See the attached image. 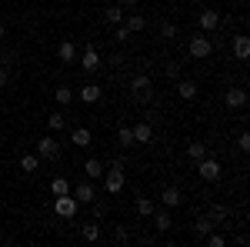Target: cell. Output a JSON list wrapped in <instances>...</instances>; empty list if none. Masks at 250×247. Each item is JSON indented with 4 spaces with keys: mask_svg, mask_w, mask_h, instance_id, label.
I'll return each mask as SVG.
<instances>
[{
    "mask_svg": "<svg viewBox=\"0 0 250 247\" xmlns=\"http://www.w3.org/2000/svg\"><path fill=\"white\" fill-rule=\"evenodd\" d=\"M127 184V174H124V160H110L107 167H104V187L107 194H120Z\"/></svg>",
    "mask_w": 250,
    "mask_h": 247,
    "instance_id": "obj_1",
    "label": "cell"
},
{
    "mask_svg": "<svg viewBox=\"0 0 250 247\" xmlns=\"http://www.w3.org/2000/svg\"><path fill=\"white\" fill-rule=\"evenodd\" d=\"M130 97H134L137 104H154V84H150V74L130 77Z\"/></svg>",
    "mask_w": 250,
    "mask_h": 247,
    "instance_id": "obj_2",
    "label": "cell"
},
{
    "mask_svg": "<svg viewBox=\"0 0 250 247\" xmlns=\"http://www.w3.org/2000/svg\"><path fill=\"white\" fill-rule=\"evenodd\" d=\"M197 174H200V180H204V184H217V180H220V174H224V167H220V160H217V157L207 154V157H200V160H197Z\"/></svg>",
    "mask_w": 250,
    "mask_h": 247,
    "instance_id": "obj_3",
    "label": "cell"
},
{
    "mask_svg": "<svg viewBox=\"0 0 250 247\" xmlns=\"http://www.w3.org/2000/svg\"><path fill=\"white\" fill-rule=\"evenodd\" d=\"M80 70H83L87 77H94V74L104 70V57L97 54L94 44H87V47H83V54H80Z\"/></svg>",
    "mask_w": 250,
    "mask_h": 247,
    "instance_id": "obj_4",
    "label": "cell"
},
{
    "mask_svg": "<svg viewBox=\"0 0 250 247\" xmlns=\"http://www.w3.org/2000/svg\"><path fill=\"white\" fill-rule=\"evenodd\" d=\"M187 54H190L193 60H207V57L213 54L210 34H197V37H190V44H187Z\"/></svg>",
    "mask_w": 250,
    "mask_h": 247,
    "instance_id": "obj_5",
    "label": "cell"
},
{
    "mask_svg": "<svg viewBox=\"0 0 250 247\" xmlns=\"http://www.w3.org/2000/svg\"><path fill=\"white\" fill-rule=\"evenodd\" d=\"M54 210H57V217H63V221H74L80 204L74 201V194H60V197H54Z\"/></svg>",
    "mask_w": 250,
    "mask_h": 247,
    "instance_id": "obj_6",
    "label": "cell"
},
{
    "mask_svg": "<svg viewBox=\"0 0 250 247\" xmlns=\"http://www.w3.org/2000/svg\"><path fill=\"white\" fill-rule=\"evenodd\" d=\"M220 23H224V17H220L217 10H210V7H204V10L197 14V27H200V34H217Z\"/></svg>",
    "mask_w": 250,
    "mask_h": 247,
    "instance_id": "obj_7",
    "label": "cell"
},
{
    "mask_svg": "<svg viewBox=\"0 0 250 247\" xmlns=\"http://www.w3.org/2000/svg\"><path fill=\"white\" fill-rule=\"evenodd\" d=\"M63 147L57 144V137H40L37 140V157L40 160H60Z\"/></svg>",
    "mask_w": 250,
    "mask_h": 247,
    "instance_id": "obj_8",
    "label": "cell"
},
{
    "mask_svg": "<svg viewBox=\"0 0 250 247\" xmlns=\"http://www.w3.org/2000/svg\"><path fill=\"white\" fill-rule=\"evenodd\" d=\"M70 194H74V201H77V204H94V201H97V187H94V180H80V184L70 190Z\"/></svg>",
    "mask_w": 250,
    "mask_h": 247,
    "instance_id": "obj_9",
    "label": "cell"
},
{
    "mask_svg": "<svg viewBox=\"0 0 250 247\" xmlns=\"http://www.w3.org/2000/svg\"><path fill=\"white\" fill-rule=\"evenodd\" d=\"M224 104H227V111H244L247 107V90L244 87H230L224 94Z\"/></svg>",
    "mask_w": 250,
    "mask_h": 247,
    "instance_id": "obj_10",
    "label": "cell"
},
{
    "mask_svg": "<svg viewBox=\"0 0 250 247\" xmlns=\"http://www.w3.org/2000/svg\"><path fill=\"white\" fill-rule=\"evenodd\" d=\"M154 227L160 230V234H167V230L173 227V217H170V207H154Z\"/></svg>",
    "mask_w": 250,
    "mask_h": 247,
    "instance_id": "obj_11",
    "label": "cell"
},
{
    "mask_svg": "<svg viewBox=\"0 0 250 247\" xmlns=\"http://www.w3.org/2000/svg\"><path fill=\"white\" fill-rule=\"evenodd\" d=\"M130 131H134V144H150V140H154V124H150V120H140Z\"/></svg>",
    "mask_w": 250,
    "mask_h": 247,
    "instance_id": "obj_12",
    "label": "cell"
},
{
    "mask_svg": "<svg viewBox=\"0 0 250 247\" xmlns=\"http://www.w3.org/2000/svg\"><path fill=\"white\" fill-rule=\"evenodd\" d=\"M160 204L164 207H180L184 204V194H180V187H164V194H160Z\"/></svg>",
    "mask_w": 250,
    "mask_h": 247,
    "instance_id": "obj_13",
    "label": "cell"
},
{
    "mask_svg": "<svg viewBox=\"0 0 250 247\" xmlns=\"http://www.w3.org/2000/svg\"><path fill=\"white\" fill-rule=\"evenodd\" d=\"M197 90H200L197 80H180V77H177V97H180V100H193Z\"/></svg>",
    "mask_w": 250,
    "mask_h": 247,
    "instance_id": "obj_14",
    "label": "cell"
},
{
    "mask_svg": "<svg viewBox=\"0 0 250 247\" xmlns=\"http://www.w3.org/2000/svg\"><path fill=\"white\" fill-rule=\"evenodd\" d=\"M80 100H83V104H97V100H100V97H104V90H100V87H97V84H83V87H80Z\"/></svg>",
    "mask_w": 250,
    "mask_h": 247,
    "instance_id": "obj_15",
    "label": "cell"
},
{
    "mask_svg": "<svg viewBox=\"0 0 250 247\" xmlns=\"http://www.w3.org/2000/svg\"><path fill=\"white\" fill-rule=\"evenodd\" d=\"M57 57L63 60V64H74V60H77V44H74V40H63L57 47Z\"/></svg>",
    "mask_w": 250,
    "mask_h": 247,
    "instance_id": "obj_16",
    "label": "cell"
},
{
    "mask_svg": "<svg viewBox=\"0 0 250 247\" xmlns=\"http://www.w3.org/2000/svg\"><path fill=\"white\" fill-rule=\"evenodd\" d=\"M90 140H94V134L87 131V127H77V131H70V144H74V147H90Z\"/></svg>",
    "mask_w": 250,
    "mask_h": 247,
    "instance_id": "obj_17",
    "label": "cell"
},
{
    "mask_svg": "<svg viewBox=\"0 0 250 247\" xmlns=\"http://www.w3.org/2000/svg\"><path fill=\"white\" fill-rule=\"evenodd\" d=\"M213 227H217V224H213V221L207 217V214H200V217L193 221V234H197V237H207V234H210Z\"/></svg>",
    "mask_w": 250,
    "mask_h": 247,
    "instance_id": "obj_18",
    "label": "cell"
},
{
    "mask_svg": "<svg viewBox=\"0 0 250 247\" xmlns=\"http://www.w3.org/2000/svg\"><path fill=\"white\" fill-rule=\"evenodd\" d=\"M207 217H210L213 224L220 227V224H224V221L230 217V207H224V204H210V210H207Z\"/></svg>",
    "mask_w": 250,
    "mask_h": 247,
    "instance_id": "obj_19",
    "label": "cell"
},
{
    "mask_svg": "<svg viewBox=\"0 0 250 247\" xmlns=\"http://www.w3.org/2000/svg\"><path fill=\"white\" fill-rule=\"evenodd\" d=\"M233 57L237 60H247L250 57V40L240 34V37H233Z\"/></svg>",
    "mask_w": 250,
    "mask_h": 247,
    "instance_id": "obj_20",
    "label": "cell"
},
{
    "mask_svg": "<svg viewBox=\"0 0 250 247\" xmlns=\"http://www.w3.org/2000/svg\"><path fill=\"white\" fill-rule=\"evenodd\" d=\"M83 174H87V180H100V177H104V164H100L97 157H90V160L83 164Z\"/></svg>",
    "mask_w": 250,
    "mask_h": 247,
    "instance_id": "obj_21",
    "label": "cell"
},
{
    "mask_svg": "<svg viewBox=\"0 0 250 247\" xmlns=\"http://www.w3.org/2000/svg\"><path fill=\"white\" fill-rule=\"evenodd\" d=\"M20 171L23 174H37L40 171V157L37 154H23V157H20Z\"/></svg>",
    "mask_w": 250,
    "mask_h": 247,
    "instance_id": "obj_22",
    "label": "cell"
},
{
    "mask_svg": "<svg viewBox=\"0 0 250 247\" xmlns=\"http://www.w3.org/2000/svg\"><path fill=\"white\" fill-rule=\"evenodd\" d=\"M104 20H107V23H124V7H120V3H110V7H107V10H104Z\"/></svg>",
    "mask_w": 250,
    "mask_h": 247,
    "instance_id": "obj_23",
    "label": "cell"
},
{
    "mask_svg": "<svg viewBox=\"0 0 250 247\" xmlns=\"http://www.w3.org/2000/svg\"><path fill=\"white\" fill-rule=\"evenodd\" d=\"M207 144H204V140H190V144H187V157H190V160H200V157H207Z\"/></svg>",
    "mask_w": 250,
    "mask_h": 247,
    "instance_id": "obj_24",
    "label": "cell"
},
{
    "mask_svg": "<svg viewBox=\"0 0 250 247\" xmlns=\"http://www.w3.org/2000/svg\"><path fill=\"white\" fill-rule=\"evenodd\" d=\"M124 27H127V30H130V34H140V30H144V27H147V17H144V14H130V17H127V23H124Z\"/></svg>",
    "mask_w": 250,
    "mask_h": 247,
    "instance_id": "obj_25",
    "label": "cell"
},
{
    "mask_svg": "<svg viewBox=\"0 0 250 247\" xmlns=\"http://www.w3.org/2000/svg\"><path fill=\"white\" fill-rule=\"evenodd\" d=\"M47 127H50V131H63V127H67V114H63V111L47 114Z\"/></svg>",
    "mask_w": 250,
    "mask_h": 247,
    "instance_id": "obj_26",
    "label": "cell"
},
{
    "mask_svg": "<svg viewBox=\"0 0 250 247\" xmlns=\"http://www.w3.org/2000/svg\"><path fill=\"white\" fill-rule=\"evenodd\" d=\"M80 234H83V241H100L104 227H100L97 221H90V224H83V227H80Z\"/></svg>",
    "mask_w": 250,
    "mask_h": 247,
    "instance_id": "obj_27",
    "label": "cell"
},
{
    "mask_svg": "<svg viewBox=\"0 0 250 247\" xmlns=\"http://www.w3.org/2000/svg\"><path fill=\"white\" fill-rule=\"evenodd\" d=\"M54 100H57L60 107H67V104H70V100H74V90H70V87H67V84H60L57 90H54Z\"/></svg>",
    "mask_w": 250,
    "mask_h": 247,
    "instance_id": "obj_28",
    "label": "cell"
},
{
    "mask_svg": "<svg viewBox=\"0 0 250 247\" xmlns=\"http://www.w3.org/2000/svg\"><path fill=\"white\" fill-rule=\"evenodd\" d=\"M50 194H54V197L70 194V180H67V177H54V180H50Z\"/></svg>",
    "mask_w": 250,
    "mask_h": 247,
    "instance_id": "obj_29",
    "label": "cell"
},
{
    "mask_svg": "<svg viewBox=\"0 0 250 247\" xmlns=\"http://www.w3.org/2000/svg\"><path fill=\"white\" fill-rule=\"evenodd\" d=\"M200 241H204L207 247H227V244H230V241H227L224 234H217V227H213L210 234H207V237H200Z\"/></svg>",
    "mask_w": 250,
    "mask_h": 247,
    "instance_id": "obj_30",
    "label": "cell"
},
{
    "mask_svg": "<svg viewBox=\"0 0 250 247\" xmlns=\"http://www.w3.org/2000/svg\"><path fill=\"white\" fill-rule=\"evenodd\" d=\"M154 201H150V197H137V214H140V217H150V214H154Z\"/></svg>",
    "mask_w": 250,
    "mask_h": 247,
    "instance_id": "obj_31",
    "label": "cell"
},
{
    "mask_svg": "<svg viewBox=\"0 0 250 247\" xmlns=\"http://www.w3.org/2000/svg\"><path fill=\"white\" fill-rule=\"evenodd\" d=\"M180 67H184L180 60H167V64H164V77H170V80H177V77H180Z\"/></svg>",
    "mask_w": 250,
    "mask_h": 247,
    "instance_id": "obj_32",
    "label": "cell"
},
{
    "mask_svg": "<svg viewBox=\"0 0 250 247\" xmlns=\"http://www.w3.org/2000/svg\"><path fill=\"white\" fill-rule=\"evenodd\" d=\"M160 40H177V27H173L170 20L160 23Z\"/></svg>",
    "mask_w": 250,
    "mask_h": 247,
    "instance_id": "obj_33",
    "label": "cell"
},
{
    "mask_svg": "<svg viewBox=\"0 0 250 247\" xmlns=\"http://www.w3.org/2000/svg\"><path fill=\"white\" fill-rule=\"evenodd\" d=\"M117 140H120V144H124V147H134V131H130V127H124V124H120V134H117Z\"/></svg>",
    "mask_w": 250,
    "mask_h": 247,
    "instance_id": "obj_34",
    "label": "cell"
},
{
    "mask_svg": "<svg viewBox=\"0 0 250 247\" xmlns=\"http://www.w3.org/2000/svg\"><path fill=\"white\" fill-rule=\"evenodd\" d=\"M17 60H20L17 50H3V54H0V67H14Z\"/></svg>",
    "mask_w": 250,
    "mask_h": 247,
    "instance_id": "obj_35",
    "label": "cell"
},
{
    "mask_svg": "<svg viewBox=\"0 0 250 247\" xmlns=\"http://www.w3.org/2000/svg\"><path fill=\"white\" fill-rule=\"evenodd\" d=\"M114 241H117V244H127V241H130V230L124 227V224H117V227H114Z\"/></svg>",
    "mask_w": 250,
    "mask_h": 247,
    "instance_id": "obj_36",
    "label": "cell"
},
{
    "mask_svg": "<svg viewBox=\"0 0 250 247\" xmlns=\"http://www.w3.org/2000/svg\"><path fill=\"white\" fill-rule=\"evenodd\" d=\"M130 37H134V34H130V30H127L124 23H117V34H114V40H130Z\"/></svg>",
    "mask_w": 250,
    "mask_h": 247,
    "instance_id": "obj_37",
    "label": "cell"
},
{
    "mask_svg": "<svg viewBox=\"0 0 250 247\" xmlns=\"http://www.w3.org/2000/svg\"><path fill=\"white\" fill-rule=\"evenodd\" d=\"M237 147H240V151H244V154L250 151V134H247V131H244V134H240V137H237Z\"/></svg>",
    "mask_w": 250,
    "mask_h": 247,
    "instance_id": "obj_38",
    "label": "cell"
},
{
    "mask_svg": "<svg viewBox=\"0 0 250 247\" xmlns=\"http://www.w3.org/2000/svg\"><path fill=\"white\" fill-rule=\"evenodd\" d=\"M100 217H107V204H97L94 201V221H100Z\"/></svg>",
    "mask_w": 250,
    "mask_h": 247,
    "instance_id": "obj_39",
    "label": "cell"
},
{
    "mask_svg": "<svg viewBox=\"0 0 250 247\" xmlns=\"http://www.w3.org/2000/svg\"><path fill=\"white\" fill-rule=\"evenodd\" d=\"M7 80H10V74H7V67H0V90L7 87Z\"/></svg>",
    "mask_w": 250,
    "mask_h": 247,
    "instance_id": "obj_40",
    "label": "cell"
},
{
    "mask_svg": "<svg viewBox=\"0 0 250 247\" xmlns=\"http://www.w3.org/2000/svg\"><path fill=\"white\" fill-rule=\"evenodd\" d=\"M117 3H120V7H134L137 0H117Z\"/></svg>",
    "mask_w": 250,
    "mask_h": 247,
    "instance_id": "obj_41",
    "label": "cell"
},
{
    "mask_svg": "<svg viewBox=\"0 0 250 247\" xmlns=\"http://www.w3.org/2000/svg\"><path fill=\"white\" fill-rule=\"evenodd\" d=\"M0 37H7V23L3 20H0Z\"/></svg>",
    "mask_w": 250,
    "mask_h": 247,
    "instance_id": "obj_42",
    "label": "cell"
}]
</instances>
